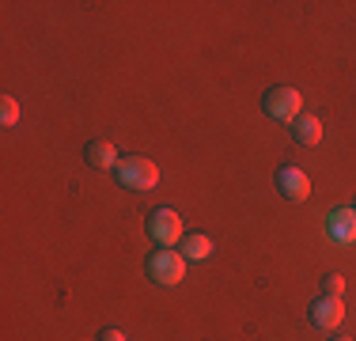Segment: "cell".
I'll return each instance as SVG.
<instances>
[{
	"label": "cell",
	"mask_w": 356,
	"mask_h": 341,
	"mask_svg": "<svg viewBox=\"0 0 356 341\" xmlns=\"http://www.w3.org/2000/svg\"><path fill=\"white\" fill-rule=\"evenodd\" d=\"M114 178L133 193H148V190L159 186V167L152 164V159H144V156H122L118 167H114Z\"/></svg>",
	"instance_id": "obj_1"
},
{
	"label": "cell",
	"mask_w": 356,
	"mask_h": 341,
	"mask_svg": "<svg viewBox=\"0 0 356 341\" xmlns=\"http://www.w3.org/2000/svg\"><path fill=\"white\" fill-rule=\"evenodd\" d=\"M144 269H148V277L156 280V285L171 288L186 277V258H182V251H175V246H159V251L148 254Z\"/></svg>",
	"instance_id": "obj_2"
},
{
	"label": "cell",
	"mask_w": 356,
	"mask_h": 341,
	"mask_svg": "<svg viewBox=\"0 0 356 341\" xmlns=\"http://www.w3.org/2000/svg\"><path fill=\"white\" fill-rule=\"evenodd\" d=\"M300 106H303V95L296 88H269L266 95H261V110H266V118H273V122L292 125L296 118H300Z\"/></svg>",
	"instance_id": "obj_3"
},
{
	"label": "cell",
	"mask_w": 356,
	"mask_h": 341,
	"mask_svg": "<svg viewBox=\"0 0 356 341\" xmlns=\"http://www.w3.org/2000/svg\"><path fill=\"white\" fill-rule=\"evenodd\" d=\"M148 235L156 246H178L182 243V216H178L175 209H156L148 216Z\"/></svg>",
	"instance_id": "obj_4"
},
{
	"label": "cell",
	"mask_w": 356,
	"mask_h": 341,
	"mask_svg": "<svg viewBox=\"0 0 356 341\" xmlns=\"http://www.w3.org/2000/svg\"><path fill=\"white\" fill-rule=\"evenodd\" d=\"M311 322H315L318 330H337L345 322V303L341 296H318L315 303H311Z\"/></svg>",
	"instance_id": "obj_5"
},
{
	"label": "cell",
	"mask_w": 356,
	"mask_h": 341,
	"mask_svg": "<svg viewBox=\"0 0 356 341\" xmlns=\"http://www.w3.org/2000/svg\"><path fill=\"white\" fill-rule=\"evenodd\" d=\"M277 190H281L288 201H307V198H311V178H307V170H300V167H281V170H277Z\"/></svg>",
	"instance_id": "obj_6"
},
{
	"label": "cell",
	"mask_w": 356,
	"mask_h": 341,
	"mask_svg": "<svg viewBox=\"0 0 356 341\" xmlns=\"http://www.w3.org/2000/svg\"><path fill=\"white\" fill-rule=\"evenodd\" d=\"M326 235L334 243H356V209H334L326 216Z\"/></svg>",
	"instance_id": "obj_7"
},
{
	"label": "cell",
	"mask_w": 356,
	"mask_h": 341,
	"mask_svg": "<svg viewBox=\"0 0 356 341\" xmlns=\"http://www.w3.org/2000/svg\"><path fill=\"white\" fill-rule=\"evenodd\" d=\"M83 159H88L95 170H114L122 156H118V148L110 141H91L88 148H83Z\"/></svg>",
	"instance_id": "obj_8"
},
{
	"label": "cell",
	"mask_w": 356,
	"mask_h": 341,
	"mask_svg": "<svg viewBox=\"0 0 356 341\" xmlns=\"http://www.w3.org/2000/svg\"><path fill=\"white\" fill-rule=\"evenodd\" d=\"M292 136H296V144H307V148H311V144L322 141V122L315 114H300L292 122Z\"/></svg>",
	"instance_id": "obj_9"
},
{
	"label": "cell",
	"mask_w": 356,
	"mask_h": 341,
	"mask_svg": "<svg viewBox=\"0 0 356 341\" xmlns=\"http://www.w3.org/2000/svg\"><path fill=\"white\" fill-rule=\"evenodd\" d=\"M178 251H182V258L205 262L209 254H213V239H209V235H201V232H193V235H186L182 243H178Z\"/></svg>",
	"instance_id": "obj_10"
},
{
	"label": "cell",
	"mask_w": 356,
	"mask_h": 341,
	"mask_svg": "<svg viewBox=\"0 0 356 341\" xmlns=\"http://www.w3.org/2000/svg\"><path fill=\"white\" fill-rule=\"evenodd\" d=\"M15 122H19V102H15L12 95H4V99H0V125L12 129Z\"/></svg>",
	"instance_id": "obj_11"
},
{
	"label": "cell",
	"mask_w": 356,
	"mask_h": 341,
	"mask_svg": "<svg viewBox=\"0 0 356 341\" xmlns=\"http://www.w3.org/2000/svg\"><path fill=\"white\" fill-rule=\"evenodd\" d=\"M345 292V277L341 273H326L322 277V296H341Z\"/></svg>",
	"instance_id": "obj_12"
},
{
	"label": "cell",
	"mask_w": 356,
	"mask_h": 341,
	"mask_svg": "<svg viewBox=\"0 0 356 341\" xmlns=\"http://www.w3.org/2000/svg\"><path fill=\"white\" fill-rule=\"evenodd\" d=\"M99 341H125V334H122V330H103Z\"/></svg>",
	"instance_id": "obj_13"
},
{
	"label": "cell",
	"mask_w": 356,
	"mask_h": 341,
	"mask_svg": "<svg viewBox=\"0 0 356 341\" xmlns=\"http://www.w3.org/2000/svg\"><path fill=\"white\" fill-rule=\"evenodd\" d=\"M334 341H353V338H334Z\"/></svg>",
	"instance_id": "obj_14"
},
{
	"label": "cell",
	"mask_w": 356,
	"mask_h": 341,
	"mask_svg": "<svg viewBox=\"0 0 356 341\" xmlns=\"http://www.w3.org/2000/svg\"><path fill=\"white\" fill-rule=\"evenodd\" d=\"M353 209H356V205H353Z\"/></svg>",
	"instance_id": "obj_15"
}]
</instances>
